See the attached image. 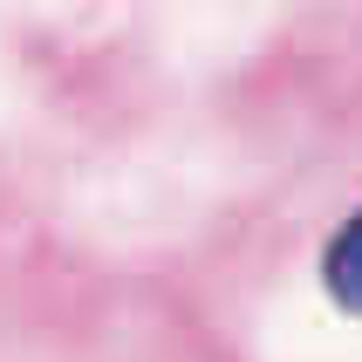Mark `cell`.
<instances>
[{
    "label": "cell",
    "instance_id": "obj_1",
    "mask_svg": "<svg viewBox=\"0 0 362 362\" xmlns=\"http://www.w3.org/2000/svg\"><path fill=\"white\" fill-rule=\"evenodd\" d=\"M322 287H328V301L342 308V315H356V322H362V212H349L342 233L328 240V253H322Z\"/></svg>",
    "mask_w": 362,
    "mask_h": 362
}]
</instances>
